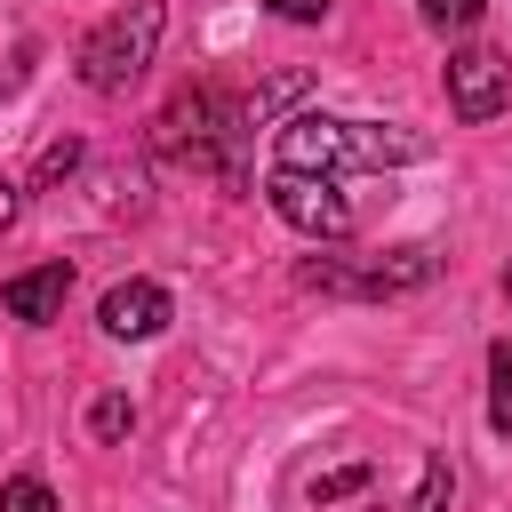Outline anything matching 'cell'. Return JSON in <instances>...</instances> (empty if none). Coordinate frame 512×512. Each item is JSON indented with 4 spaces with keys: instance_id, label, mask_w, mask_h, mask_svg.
<instances>
[{
    "instance_id": "1",
    "label": "cell",
    "mask_w": 512,
    "mask_h": 512,
    "mask_svg": "<svg viewBox=\"0 0 512 512\" xmlns=\"http://www.w3.org/2000/svg\"><path fill=\"white\" fill-rule=\"evenodd\" d=\"M424 160V136L392 120H328V112H288L272 136V168L296 176H352V168H408Z\"/></svg>"
},
{
    "instance_id": "2",
    "label": "cell",
    "mask_w": 512,
    "mask_h": 512,
    "mask_svg": "<svg viewBox=\"0 0 512 512\" xmlns=\"http://www.w3.org/2000/svg\"><path fill=\"white\" fill-rule=\"evenodd\" d=\"M160 24H168L160 0H128V8H112V16L80 40V80H88L96 96H120L128 80H144V64H152V48H160Z\"/></svg>"
},
{
    "instance_id": "3",
    "label": "cell",
    "mask_w": 512,
    "mask_h": 512,
    "mask_svg": "<svg viewBox=\"0 0 512 512\" xmlns=\"http://www.w3.org/2000/svg\"><path fill=\"white\" fill-rule=\"evenodd\" d=\"M264 200L280 224H296L304 240H344L352 232V208L336 192V176H296V168H272L264 176Z\"/></svg>"
},
{
    "instance_id": "4",
    "label": "cell",
    "mask_w": 512,
    "mask_h": 512,
    "mask_svg": "<svg viewBox=\"0 0 512 512\" xmlns=\"http://www.w3.org/2000/svg\"><path fill=\"white\" fill-rule=\"evenodd\" d=\"M504 104H512V64H504L496 48H456V56H448V112L480 128V120H496Z\"/></svg>"
},
{
    "instance_id": "5",
    "label": "cell",
    "mask_w": 512,
    "mask_h": 512,
    "mask_svg": "<svg viewBox=\"0 0 512 512\" xmlns=\"http://www.w3.org/2000/svg\"><path fill=\"white\" fill-rule=\"evenodd\" d=\"M216 136H232V128H216V96H208V88H184V96L160 112V152H168V160L216 168Z\"/></svg>"
},
{
    "instance_id": "6",
    "label": "cell",
    "mask_w": 512,
    "mask_h": 512,
    "mask_svg": "<svg viewBox=\"0 0 512 512\" xmlns=\"http://www.w3.org/2000/svg\"><path fill=\"white\" fill-rule=\"evenodd\" d=\"M96 320H104V336L144 344V336H160V328H168V288H160V280H120V288H104Z\"/></svg>"
},
{
    "instance_id": "7",
    "label": "cell",
    "mask_w": 512,
    "mask_h": 512,
    "mask_svg": "<svg viewBox=\"0 0 512 512\" xmlns=\"http://www.w3.org/2000/svg\"><path fill=\"white\" fill-rule=\"evenodd\" d=\"M64 296H72V264H64V256H56V264H32V272H16V280L0 288L8 320H24V328H48V320L64 312Z\"/></svg>"
},
{
    "instance_id": "8",
    "label": "cell",
    "mask_w": 512,
    "mask_h": 512,
    "mask_svg": "<svg viewBox=\"0 0 512 512\" xmlns=\"http://www.w3.org/2000/svg\"><path fill=\"white\" fill-rule=\"evenodd\" d=\"M432 272H440V256H432L424 240H408V248H392V256L360 264V296H408V288H424Z\"/></svg>"
},
{
    "instance_id": "9",
    "label": "cell",
    "mask_w": 512,
    "mask_h": 512,
    "mask_svg": "<svg viewBox=\"0 0 512 512\" xmlns=\"http://www.w3.org/2000/svg\"><path fill=\"white\" fill-rule=\"evenodd\" d=\"M488 424L496 440H512V336L488 344Z\"/></svg>"
},
{
    "instance_id": "10",
    "label": "cell",
    "mask_w": 512,
    "mask_h": 512,
    "mask_svg": "<svg viewBox=\"0 0 512 512\" xmlns=\"http://www.w3.org/2000/svg\"><path fill=\"white\" fill-rule=\"evenodd\" d=\"M368 480H376V464H368V456H352V464H336V472H320V480L304 488V504H312V512H328V504H344V496H360Z\"/></svg>"
},
{
    "instance_id": "11",
    "label": "cell",
    "mask_w": 512,
    "mask_h": 512,
    "mask_svg": "<svg viewBox=\"0 0 512 512\" xmlns=\"http://www.w3.org/2000/svg\"><path fill=\"white\" fill-rule=\"evenodd\" d=\"M448 496H456V464L432 448V456H424V480H416V504H408V512H448Z\"/></svg>"
},
{
    "instance_id": "12",
    "label": "cell",
    "mask_w": 512,
    "mask_h": 512,
    "mask_svg": "<svg viewBox=\"0 0 512 512\" xmlns=\"http://www.w3.org/2000/svg\"><path fill=\"white\" fill-rule=\"evenodd\" d=\"M88 432H96V440H128V432H136V400H128V392H104V400L88 408Z\"/></svg>"
},
{
    "instance_id": "13",
    "label": "cell",
    "mask_w": 512,
    "mask_h": 512,
    "mask_svg": "<svg viewBox=\"0 0 512 512\" xmlns=\"http://www.w3.org/2000/svg\"><path fill=\"white\" fill-rule=\"evenodd\" d=\"M416 16H424L432 32H472V24H480V0H416Z\"/></svg>"
},
{
    "instance_id": "14",
    "label": "cell",
    "mask_w": 512,
    "mask_h": 512,
    "mask_svg": "<svg viewBox=\"0 0 512 512\" xmlns=\"http://www.w3.org/2000/svg\"><path fill=\"white\" fill-rule=\"evenodd\" d=\"M0 512H56V496H48V480H32V472H24V480H8V488H0Z\"/></svg>"
},
{
    "instance_id": "15",
    "label": "cell",
    "mask_w": 512,
    "mask_h": 512,
    "mask_svg": "<svg viewBox=\"0 0 512 512\" xmlns=\"http://www.w3.org/2000/svg\"><path fill=\"white\" fill-rule=\"evenodd\" d=\"M296 96H304V72H280V80L256 96V120H264V112H280V104H296Z\"/></svg>"
},
{
    "instance_id": "16",
    "label": "cell",
    "mask_w": 512,
    "mask_h": 512,
    "mask_svg": "<svg viewBox=\"0 0 512 512\" xmlns=\"http://www.w3.org/2000/svg\"><path fill=\"white\" fill-rule=\"evenodd\" d=\"M72 168H80V144H72V136L40 152V184H56V176H72Z\"/></svg>"
},
{
    "instance_id": "17",
    "label": "cell",
    "mask_w": 512,
    "mask_h": 512,
    "mask_svg": "<svg viewBox=\"0 0 512 512\" xmlns=\"http://www.w3.org/2000/svg\"><path fill=\"white\" fill-rule=\"evenodd\" d=\"M264 8H272L280 24H320V16L336 8V0H264Z\"/></svg>"
},
{
    "instance_id": "18",
    "label": "cell",
    "mask_w": 512,
    "mask_h": 512,
    "mask_svg": "<svg viewBox=\"0 0 512 512\" xmlns=\"http://www.w3.org/2000/svg\"><path fill=\"white\" fill-rule=\"evenodd\" d=\"M16 216H24V192H16V184H8V176H0V232H8V224H16Z\"/></svg>"
},
{
    "instance_id": "19",
    "label": "cell",
    "mask_w": 512,
    "mask_h": 512,
    "mask_svg": "<svg viewBox=\"0 0 512 512\" xmlns=\"http://www.w3.org/2000/svg\"><path fill=\"white\" fill-rule=\"evenodd\" d=\"M504 288H512V272H504Z\"/></svg>"
}]
</instances>
